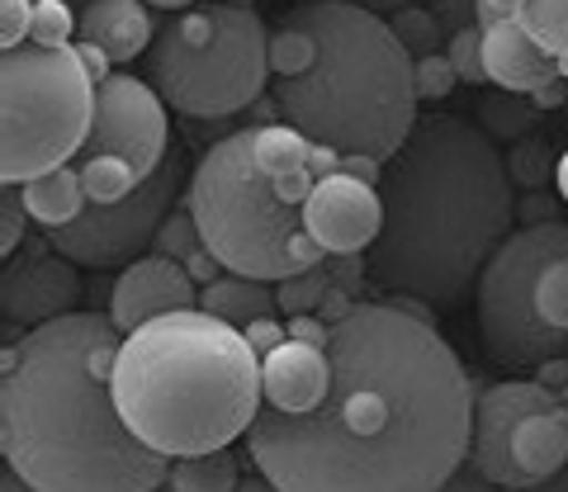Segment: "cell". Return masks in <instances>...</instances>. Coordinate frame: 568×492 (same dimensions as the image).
<instances>
[{
    "instance_id": "cell-14",
    "label": "cell",
    "mask_w": 568,
    "mask_h": 492,
    "mask_svg": "<svg viewBox=\"0 0 568 492\" xmlns=\"http://www.w3.org/2000/svg\"><path fill=\"white\" fill-rule=\"evenodd\" d=\"M304 223L327 256H365L384 233V195L351 171H323L304 199Z\"/></svg>"
},
{
    "instance_id": "cell-17",
    "label": "cell",
    "mask_w": 568,
    "mask_h": 492,
    "mask_svg": "<svg viewBox=\"0 0 568 492\" xmlns=\"http://www.w3.org/2000/svg\"><path fill=\"white\" fill-rule=\"evenodd\" d=\"M261 389L265 408L280 412H313L332 393V356L327 341L290 331L271 356H261Z\"/></svg>"
},
{
    "instance_id": "cell-25",
    "label": "cell",
    "mask_w": 568,
    "mask_h": 492,
    "mask_svg": "<svg viewBox=\"0 0 568 492\" xmlns=\"http://www.w3.org/2000/svg\"><path fill=\"white\" fill-rule=\"evenodd\" d=\"M521 24L568 62V0H526Z\"/></svg>"
},
{
    "instance_id": "cell-21",
    "label": "cell",
    "mask_w": 568,
    "mask_h": 492,
    "mask_svg": "<svg viewBox=\"0 0 568 492\" xmlns=\"http://www.w3.org/2000/svg\"><path fill=\"white\" fill-rule=\"evenodd\" d=\"M20 199L29 208V223H39L43 233L48 227H62L71 218L85 214V185H81V166L67 162V166H52L43 175H33V181L20 185Z\"/></svg>"
},
{
    "instance_id": "cell-15",
    "label": "cell",
    "mask_w": 568,
    "mask_h": 492,
    "mask_svg": "<svg viewBox=\"0 0 568 492\" xmlns=\"http://www.w3.org/2000/svg\"><path fill=\"white\" fill-rule=\"evenodd\" d=\"M181 308H200V275L166 252H148L129 260L114 275L110 304H104L119 331H133L142 322L162 318V312H181Z\"/></svg>"
},
{
    "instance_id": "cell-19",
    "label": "cell",
    "mask_w": 568,
    "mask_h": 492,
    "mask_svg": "<svg viewBox=\"0 0 568 492\" xmlns=\"http://www.w3.org/2000/svg\"><path fill=\"white\" fill-rule=\"evenodd\" d=\"M252 152H256V166L271 175L280 195H290L298 204L308 199L313 181L323 175V171H317V143L308 133H298L290 119L252 129Z\"/></svg>"
},
{
    "instance_id": "cell-2",
    "label": "cell",
    "mask_w": 568,
    "mask_h": 492,
    "mask_svg": "<svg viewBox=\"0 0 568 492\" xmlns=\"http://www.w3.org/2000/svg\"><path fill=\"white\" fill-rule=\"evenodd\" d=\"M110 312H62L29 327L0 369V454L33 492H152L171 460L142 445L119 412Z\"/></svg>"
},
{
    "instance_id": "cell-20",
    "label": "cell",
    "mask_w": 568,
    "mask_h": 492,
    "mask_svg": "<svg viewBox=\"0 0 568 492\" xmlns=\"http://www.w3.org/2000/svg\"><path fill=\"white\" fill-rule=\"evenodd\" d=\"M200 308L219 312V318L233 322V327H246L256 318H275V312H280V289H275V279L223 270V275H213L209 285L200 289Z\"/></svg>"
},
{
    "instance_id": "cell-30",
    "label": "cell",
    "mask_w": 568,
    "mask_h": 492,
    "mask_svg": "<svg viewBox=\"0 0 568 492\" xmlns=\"http://www.w3.org/2000/svg\"><path fill=\"white\" fill-rule=\"evenodd\" d=\"M24 218L29 208L20 199V185H6V199H0V256H14L24 246Z\"/></svg>"
},
{
    "instance_id": "cell-23",
    "label": "cell",
    "mask_w": 568,
    "mask_h": 492,
    "mask_svg": "<svg viewBox=\"0 0 568 492\" xmlns=\"http://www.w3.org/2000/svg\"><path fill=\"white\" fill-rule=\"evenodd\" d=\"M77 166H81V185H85V199L91 204H119L148 181V175H138V166L123 162V156H81Z\"/></svg>"
},
{
    "instance_id": "cell-12",
    "label": "cell",
    "mask_w": 568,
    "mask_h": 492,
    "mask_svg": "<svg viewBox=\"0 0 568 492\" xmlns=\"http://www.w3.org/2000/svg\"><path fill=\"white\" fill-rule=\"evenodd\" d=\"M171 104L148 76L133 72H110L95 85V123L81 156H123L133 162L138 175H152L171 156Z\"/></svg>"
},
{
    "instance_id": "cell-24",
    "label": "cell",
    "mask_w": 568,
    "mask_h": 492,
    "mask_svg": "<svg viewBox=\"0 0 568 492\" xmlns=\"http://www.w3.org/2000/svg\"><path fill=\"white\" fill-rule=\"evenodd\" d=\"M313 58H317V39H313L308 24L284 20L280 29H271V72H275V81L304 76L313 66Z\"/></svg>"
},
{
    "instance_id": "cell-4",
    "label": "cell",
    "mask_w": 568,
    "mask_h": 492,
    "mask_svg": "<svg viewBox=\"0 0 568 492\" xmlns=\"http://www.w3.org/2000/svg\"><path fill=\"white\" fill-rule=\"evenodd\" d=\"M110 383L133 435L166 460L237 445L265 408L256 346L209 308L123 331Z\"/></svg>"
},
{
    "instance_id": "cell-16",
    "label": "cell",
    "mask_w": 568,
    "mask_h": 492,
    "mask_svg": "<svg viewBox=\"0 0 568 492\" xmlns=\"http://www.w3.org/2000/svg\"><path fill=\"white\" fill-rule=\"evenodd\" d=\"M564 58L555 48H545L536 33L521 20H503V24H484V72L497 91L507 95H549L564 76Z\"/></svg>"
},
{
    "instance_id": "cell-9",
    "label": "cell",
    "mask_w": 568,
    "mask_h": 492,
    "mask_svg": "<svg viewBox=\"0 0 568 492\" xmlns=\"http://www.w3.org/2000/svg\"><path fill=\"white\" fill-rule=\"evenodd\" d=\"M95 123V76L77 43H20L0 58V185L77 162Z\"/></svg>"
},
{
    "instance_id": "cell-28",
    "label": "cell",
    "mask_w": 568,
    "mask_h": 492,
    "mask_svg": "<svg viewBox=\"0 0 568 492\" xmlns=\"http://www.w3.org/2000/svg\"><path fill=\"white\" fill-rule=\"evenodd\" d=\"M459 85V72L450 62V52H426L417 58V100H446Z\"/></svg>"
},
{
    "instance_id": "cell-27",
    "label": "cell",
    "mask_w": 568,
    "mask_h": 492,
    "mask_svg": "<svg viewBox=\"0 0 568 492\" xmlns=\"http://www.w3.org/2000/svg\"><path fill=\"white\" fill-rule=\"evenodd\" d=\"M450 62H455V72H459V81H469V85H478V81H488V72H484V24H465V29H455V39H450Z\"/></svg>"
},
{
    "instance_id": "cell-6",
    "label": "cell",
    "mask_w": 568,
    "mask_h": 492,
    "mask_svg": "<svg viewBox=\"0 0 568 492\" xmlns=\"http://www.w3.org/2000/svg\"><path fill=\"white\" fill-rule=\"evenodd\" d=\"M185 204L223 270L280 285V279L327 260L304 223V204L280 195L271 175L256 166L252 129L219 137L200 156V166L190 171Z\"/></svg>"
},
{
    "instance_id": "cell-31",
    "label": "cell",
    "mask_w": 568,
    "mask_h": 492,
    "mask_svg": "<svg viewBox=\"0 0 568 492\" xmlns=\"http://www.w3.org/2000/svg\"><path fill=\"white\" fill-rule=\"evenodd\" d=\"M29 24H33V0H0V48L29 43Z\"/></svg>"
},
{
    "instance_id": "cell-18",
    "label": "cell",
    "mask_w": 568,
    "mask_h": 492,
    "mask_svg": "<svg viewBox=\"0 0 568 492\" xmlns=\"http://www.w3.org/2000/svg\"><path fill=\"white\" fill-rule=\"evenodd\" d=\"M156 39L148 0H85L77 10V43L100 48L114 66H129L133 58H148Z\"/></svg>"
},
{
    "instance_id": "cell-34",
    "label": "cell",
    "mask_w": 568,
    "mask_h": 492,
    "mask_svg": "<svg viewBox=\"0 0 568 492\" xmlns=\"http://www.w3.org/2000/svg\"><path fill=\"white\" fill-rule=\"evenodd\" d=\"M77 52H81V62H85V66H91V76H95V85H100L104 76H110V72H114V62H110V58H104V52H100V48H91V43H77Z\"/></svg>"
},
{
    "instance_id": "cell-22",
    "label": "cell",
    "mask_w": 568,
    "mask_h": 492,
    "mask_svg": "<svg viewBox=\"0 0 568 492\" xmlns=\"http://www.w3.org/2000/svg\"><path fill=\"white\" fill-rule=\"evenodd\" d=\"M171 488L175 492H233L237 488V454H233V445L171 460Z\"/></svg>"
},
{
    "instance_id": "cell-7",
    "label": "cell",
    "mask_w": 568,
    "mask_h": 492,
    "mask_svg": "<svg viewBox=\"0 0 568 492\" xmlns=\"http://www.w3.org/2000/svg\"><path fill=\"white\" fill-rule=\"evenodd\" d=\"M148 81L185 119H227L256 104L271 81V29L237 0L175 10L148 48Z\"/></svg>"
},
{
    "instance_id": "cell-29",
    "label": "cell",
    "mask_w": 568,
    "mask_h": 492,
    "mask_svg": "<svg viewBox=\"0 0 568 492\" xmlns=\"http://www.w3.org/2000/svg\"><path fill=\"white\" fill-rule=\"evenodd\" d=\"M394 29H398V39L407 43V52H413V58H426V52H436V20H432L426 10L403 6V10L394 14Z\"/></svg>"
},
{
    "instance_id": "cell-32",
    "label": "cell",
    "mask_w": 568,
    "mask_h": 492,
    "mask_svg": "<svg viewBox=\"0 0 568 492\" xmlns=\"http://www.w3.org/2000/svg\"><path fill=\"white\" fill-rule=\"evenodd\" d=\"M246 341L256 346V356H271V350L290 337V322H275V318H256V322H246Z\"/></svg>"
},
{
    "instance_id": "cell-37",
    "label": "cell",
    "mask_w": 568,
    "mask_h": 492,
    "mask_svg": "<svg viewBox=\"0 0 568 492\" xmlns=\"http://www.w3.org/2000/svg\"><path fill=\"white\" fill-rule=\"evenodd\" d=\"M152 10H190V6H200V0H148Z\"/></svg>"
},
{
    "instance_id": "cell-10",
    "label": "cell",
    "mask_w": 568,
    "mask_h": 492,
    "mask_svg": "<svg viewBox=\"0 0 568 492\" xmlns=\"http://www.w3.org/2000/svg\"><path fill=\"white\" fill-rule=\"evenodd\" d=\"M469 460L493 488H545L568 464V408L536 379L474 393Z\"/></svg>"
},
{
    "instance_id": "cell-5",
    "label": "cell",
    "mask_w": 568,
    "mask_h": 492,
    "mask_svg": "<svg viewBox=\"0 0 568 492\" xmlns=\"http://www.w3.org/2000/svg\"><path fill=\"white\" fill-rule=\"evenodd\" d=\"M290 20L308 24L317 58L304 76L275 81V110L317 147L388 162L417 129V58L394 20L355 0H304Z\"/></svg>"
},
{
    "instance_id": "cell-33",
    "label": "cell",
    "mask_w": 568,
    "mask_h": 492,
    "mask_svg": "<svg viewBox=\"0 0 568 492\" xmlns=\"http://www.w3.org/2000/svg\"><path fill=\"white\" fill-rule=\"evenodd\" d=\"M526 0H474V20L478 24H503V20H521Z\"/></svg>"
},
{
    "instance_id": "cell-36",
    "label": "cell",
    "mask_w": 568,
    "mask_h": 492,
    "mask_svg": "<svg viewBox=\"0 0 568 492\" xmlns=\"http://www.w3.org/2000/svg\"><path fill=\"white\" fill-rule=\"evenodd\" d=\"M555 185H559V199L568 204V152H564L559 162H555Z\"/></svg>"
},
{
    "instance_id": "cell-11",
    "label": "cell",
    "mask_w": 568,
    "mask_h": 492,
    "mask_svg": "<svg viewBox=\"0 0 568 492\" xmlns=\"http://www.w3.org/2000/svg\"><path fill=\"white\" fill-rule=\"evenodd\" d=\"M181 175H185V162H181V152L171 147L166 162L156 166L129 199L85 204L81 218L48 227V242L85 270H123L129 260L148 256L156 246V233H162L166 214L175 208V195H181Z\"/></svg>"
},
{
    "instance_id": "cell-1",
    "label": "cell",
    "mask_w": 568,
    "mask_h": 492,
    "mask_svg": "<svg viewBox=\"0 0 568 492\" xmlns=\"http://www.w3.org/2000/svg\"><path fill=\"white\" fill-rule=\"evenodd\" d=\"M332 393L313 412L261 408L246 431L280 492H436L469 460L474 383L455 346L403 304H346L327 322Z\"/></svg>"
},
{
    "instance_id": "cell-3",
    "label": "cell",
    "mask_w": 568,
    "mask_h": 492,
    "mask_svg": "<svg viewBox=\"0 0 568 492\" xmlns=\"http://www.w3.org/2000/svg\"><path fill=\"white\" fill-rule=\"evenodd\" d=\"M384 233L365 252L369 279L450 312L517 227V181L484 123L426 114L384 162Z\"/></svg>"
},
{
    "instance_id": "cell-35",
    "label": "cell",
    "mask_w": 568,
    "mask_h": 492,
    "mask_svg": "<svg viewBox=\"0 0 568 492\" xmlns=\"http://www.w3.org/2000/svg\"><path fill=\"white\" fill-rule=\"evenodd\" d=\"M355 6H365V10H379V14H398L403 6H417V0H355Z\"/></svg>"
},
{
    "instance_id": "cell-13",
    "label": "cell",
    "mask_w": 568,
    "mask_h": 492,
    "mask_svg": "<svg viewBox=\"0 0 568 492\" xmlns=\"http://www.w3.org/2000/svg\"><path fill=\"white\" fill-rule=\"evenodd\" d=\"M81 266L62 256L58 246L43 237H24L14 256H6V275H0V312L10 327H39L62 312L77 308L81 298Z\"/></svg>"
},
{
    "instance_id": "cell-26",
    "label": "cell",
    "mask_w": 568,
    "mask_h": 492,
    "mask_svg": "<svg viewBox=\"0 0 568 492\" xmlns=\"http://www.w3.org/2000/svg\"><path fill=\"white\" fill-rule=\"evenodd\" d=\"M29 43H39V48L77 43V10H71L67 0H33Z\"/></svg>"
},
{
    "instance_id": "cell-8",
    "label": "cell",
    "mask_w": 568,
    "mask_h": 492,
    "mask_svg": "<svg viewBox=\"0 0 568 492\" xmlns=\"http://www.w3.org/2000/svg\"><path fill=\"white\" fill-rule=\"evenodd\" d=\"M474 322L488 360L536 369L568 350V218L521 223L474 285Z\"/></svg>"
}]
</instances>
